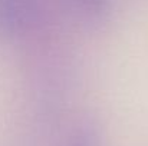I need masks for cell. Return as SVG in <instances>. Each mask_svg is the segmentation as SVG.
I'll return each instance as SVG.
<instances>
[{"mask_svg": "<svg viewBox=\"0 0 148 146\" xmlns=\"http://www.w3.org/2000/svg\"><path fill=\"white\" fill-rule=\"evenodd\" d=\"M58 0H0V39L22 40L43 33L58 17Z\"/></svg>", "mask_w": 148, "mask_h": 146, "instance_id": "6da1fadb", "label": "cell"}, {"mask_svg": "<svg viewBox=\"0 0 148 146\" xmlns=\"http://www.w3.org/2000/svg\"><path fill=\"white\" fill-rule=\"evenodd\" d=\"M63 3L86 23H102L111 12V0H63Z\"/></svg>", "mask_w": 148, "mask_h": 146, "instance_id": "7a4b0ae2", "label": "cell"}, {"mask_svg": "<svg viewBox=\"0 0 148 146\" xmlns=\"http://www.w3.org/2000/svg\"><path fill=\"white\" fill-rule=\"evenodd\" d=\"M65 146H101L98 129L92 123L81 125L68 139Z\"/></svg>", "mask_w": 148, "mask_h": 146, "instance_id": "3957f363", "label": "cell"}]
</instances>
